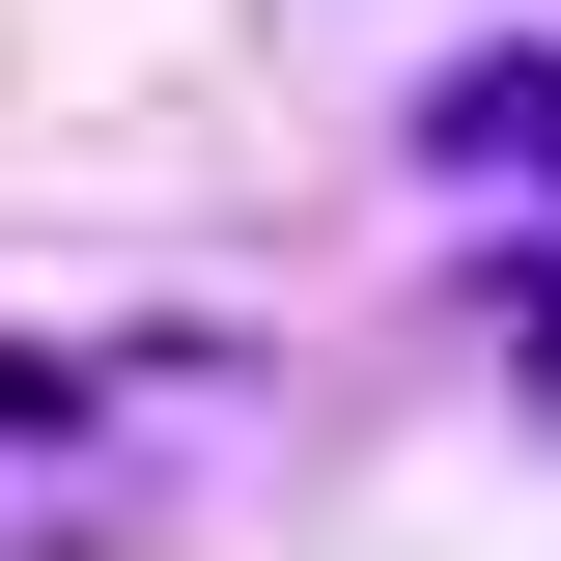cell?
<instances>
[{"label":"cell","instance_id":"1","mask_svg":"<svg viewBox=\"0 0 561 561\" xmlns=\"http://www.w3.org/2000/svg\"><path fill=\"white\" fill-rule=\"evenodd\" d=\"M421 140H449V169H534V197H561V57H449V113H421Z\"/></svg>","mask_w":561,"mask_h":561},{"label":"cell","instance_id":"2","mask_svg":"<svg viewBox=\"0 0 561 561\" xmlns=\"http://www.w3.org/2000/svg\"><path fill=\"white\" fill-rule=\"evenodd\" d=\"M505 337H534V393H561V253H505Z\"/></svg>","mask_w":561,"mask_h":561}]
</instances>
